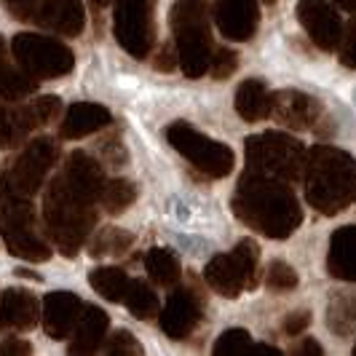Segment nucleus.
<instances>
[{
    "instance_id": "17",
    "label": "nucleus",
    "mask_w": 356,
    "mask_h": 356,
    "mask_svg": "<svg viewBox=\"0 0 356 356\" xmlns=\"http://www.w3.org/2000/svg\"><path fill=\"white\" fill-rule=\"evenodd\" d=\"M62 177L70 182L72 188L81 193L83 198H89L91 204H97V201H102V193H105V172H102V166L97 163V161L86 156V153H81V150H75L70 159H67V166L62 169Z\"/></svg>"
},
{
    "instance_id": "42",
    "label": "nucleus",
    "mask_w": 356,
    "mask_h": 356,
    "mask_svg": "<svg viewBox=\"0 0 356 356\" xmlns=\"http://www.w3.org/2000/svg\"><path fill=\"white\" fill-rule=\"evenodd\" d=\"M292 354H298V356H308V354L321 356L324 351H321V346H319V343H316L314 338H305L303 343H298V346L292 348Z\"/></svg>"
},
{
    "instance_id": "11",
    "label": "nucleus",
    "mask_w": 356,
    "mask_h": 356,
    "mask_svg": "<svg viewBox=\"0 0 356 356\" xmlns=\"http://www.w3.org/2000/svg\"><path fill=\"white\" fill-rule=\"evenodd\" d=\"M298 19H300L308 38L319 46L321 51L340 49L343 22H340L338 11L327 0H300L298 3Z\"/></svg>"
},
{
    "instance_id": "3",
    "label": "nucleus",
    "mask_w": 356,
    "mask_h": 356,
    "mask_svg": "<svg viewBox=\"0 0 356 356\" xmlns=\"http://www.w3.org/2000/svg\"><path fill=\"white\" fill-rule=\"evenodd\" d=\"M43 220L54 247L65 257H75L97 222V212L89 198H83L62 175H56L43 198Z\"/></svg>"
},
{
    "instance_id": "24",
    "label": "nucleus",
    "mask_w": 356,
    "mask_h": 356,
    "mask_svg": "<svg viewBox=\"0 0 356 356\" xmlns=\"http://www.w3.org/2000/svg\"><path fill=\"white\" fill-rule=\"evenodd\" d=\"M236 113L247 121V124H257L270 115V94H268L266 83L250 78L244 81L238 91H236Z\"/></svg>"
},
{
    "instance_id": "47",
    "label": "nucleus",
    "mask_w": 356,
    "mask_h": 356,
    "mask_svg": "<svg viewBox=\"0 0 356 356\" xmlns=\"http://www.w3.org/2000/svg\"><path fill=\"white\" fill-rule=\"evenodd\" d=\"M354 354H356V346H354Z\"/></svg>"
},
{
    "instance_id": "39",
    "label": "nucleus",
    "mask_w": 356,
    "mask_h": 356,
    "mask_svg": "<svg viewBox=\"0 0 356 356\" xmlns=\"http://www.w3.org/2000/svg\"><path fill=\"white\" fill-rule=\"evenodd\" d=\"M156 70H175L179 65V54H177V43H166V46H161V51L156 54Z\"/></svg>"
},
{
    "instance_id": "34",
    "label": "nucleus",
    "mask_w": 356,
    "mask_h": 356,
    "mask_svg": "<svg viewBox=\"0 0 356 356\" xmlns=\"http://www.w3.org/2000/svg\"><path fill=\"white\" fill-rule=\"evenodd\" d=\"M107 354H126V356H134V354H143V346L137 343V338L131 335V332H126V330H115L110 340H107L105 346Z\"/></svg>"
},
{
    "instance_id": "35",
    "label": "nucleus",
    "mask_w": 356,
    "mask_h": 356,
    "mask_svg": "<svg viewBox=\"0 0 356 356\" xmlns=\"http://www.w3.org/2000/svg\"><path fill=\"white\" fill-rule=\"evenodd\" d=\"M236 67H238V56H236V51H231V49H217V51L212 54V65H209V70H212V75L217 78V81L231 78L233 72H236Z\"/></svg>"
},
{
    "instance_id": "22",
    "label": "nucleus",
    "mask_w": 356,
    "mask_h": 356,
    "mask_svg": "<svg viewBox=\"0 0 356 356\" xmlns=\"http://www.w3.org/2000/svg\"><path fill=\"white\" fill-rule=\"evenodd\" d=\"M38 126L43 124L38 118L33 102L24 107H0V150L19 147Z\"/></svg>"
},
{
    "instance_id": "44",
    "label": "nucleus",
    "mask_w": 356,
    "mask_h": 356,
    "mask_svg": "<svg viewBox=\"0 0 356 356\" xmlns=\"http://www.w3.org/2000/svg\"><path fill=\"white\" fill-rule=\"evenodd\" d=\"M91 3H94V6H110L113 0H91Z\"/></svg>"
},
{
    "instance_id": "28",
    "label": "nucleus",
    "mask_w": 356,
    "mask_h": 356,
    "mask_svg": "<svg viewBox=\"0 0 356 356\" xmlns=\"http://www.w3.org/2000/svg\"><path fill=\"white\" fill-rule=\"evenodd\" d=\"M124 303L131 316H137V319L143 321L156 319V314H159V298H156V292L145 284V282H131L129 284Z\"/></svg>"
},
{
    "instance_id": "13",
    "label": "nucleus",
    "mask_w": 356,
    "mask_h": 356,
    "mask_svg": "<svg viewBox=\"0 0 356 356\" xmlns=\"http://www.w3.org/2000/svg\"><path fill=\"white\" fill-rule=\"evenodd\" d=\"M270 118L289 129H311L321 118V102L295 89L276 91L270 94Z\"/></svg>"
},
{
    "instance_id": "19",
    "label": "nucleus",
    "mask_w": 356,
    "mask_h": 356,
    "mask_svg": "<svg viewBox=\"0 0 356 356\" xmlns=\"http://www.w3.org/2000/svg\"><path fill=\"white\" fill-rule=\"evenodd\" d=\"M113 121L110 110L105 105H97V102H75L67 107L62 126H59V134L62 140H81V137H89L91 131H99Z\"/></svg>"
},
{
    "instance_id": "37",
    "label": "nucleus",
    "mask_w": 356,
    "mask_h": 356,
    "mask_svg": "<svg viewBox=\"0 0 356 356\" xmlns=\"http://www.w3.org/2000/svg\"><path fill=\"white\" fill-rule=\"evenodd\" d=\"M33 107H35L40 124H51L54 118L59 115V110H62V102H59V97H40V99L33 102Z\"/></svg>"
},
{
    "instance_id": "4",
    "label": "nucleus",
    "mask_w": 356,
    "mask_h": 356,
    "mask_svg": "<svg viewBox=\"0 0 356 356\" xmlns=\"http://www.w3.org/2000/svg\"><path fill=\"white\" fill-rule=\"evenodd\" d=\"M169 24L175 33L179 67L188 78H201L212 65V35L209 11L204 0H177L169 11Z\"/></svg>"
},
{
    "instance_id": "43",
    "label": "nucleus",
    "mask_w": 356,
    "mask_h": 356,
    "mask_svg": "<svg viewBox=\"0 0 356 356\" xmlns=\"http://www.w3.org/2000/svg\"><path fill=\"white\" fill-rule=\"evenodd\" d=\"M340 8H346V11H351V14H356V0H335Z\"/></svg>"
},
{
    "instance_id": "12",
    "label": "nucleus",
    "mask_w": 356,
    "mask_h": 356,
    "mask_svg": "<svg viewBox=\"0 0 356 356\" xmlns=\"http://www.w3.org/2000/svg\"><path fill=\"white\" fill-rule=\"evenodd\" d=\"M214 24L228 40H250L260 24L257 0H212Z\"/></svg>"
},
{
    "instance_id": "38",
    "label": "nucleus",
    "mask_w": 356,
    "mask_h": 356,
    "mask_svg": "<svg viewBox=\"0 0 356 356\" xmlns=\"http://www.w3.org/2000/svg\"><path fill=\"white\" fill-rule=\"evenodd\" d=\"M6 11L11 14L19 22H27V19L38 17V8H35V0H3Z\"/></svg>"
},
{
    "instance_id": "27",
    "label": "nucleus",
    "mask_w": 356,
    "mask_h": 356,
    "mask_svg": "<svg viewBox=\"0 0 356 356\" xmlns=\"http://www.w3.org/2000/svg\"><path fill=\"white\" fill-rule=\"evenodd\" d=\"M38 89L35 78L24 70H14L11 65H6L0 59V99L6 102H17L24 99L27 94H33Z\"/></svg>"
},
{
    "instance_id": "8",
    "label": "nucleus",
    "mask_w": 356,
    "mask_h": 356,
    "mask_svg": "<svg viewBox=\"0 0 356 356\" xmlns=\"http://www.w3.org/2000/svg\"><path fill=\"white\" fill-rule=\"evenodd\" d=\"M166 140L177 150L182 159H188L198 172H204L207 177H228L236 166V156L228 145L217 143L212 137L196 131L191 124L177 121L166 129Z\"/></svg>"
},
{
    "instance_id": "15",
    "label": "nucleus",
    "mask_w": 356,
    "mask_h": 356,
    "mask_svg": "<svg viewBox=\"0 0 356 356\" xmlns=\"http://www.w3.org/2000/svg\"><path fill=\"white\" fill-rule=\"evenodd\" d=\"M83 314V303L75 292L56 289L46 295L43 300V330L51 340L70 338V332L78 327V319Z\"/></svg>"
},
{
    "instance_id": "16",
    "label": "nucleus",
    "mask_w": 356,
    "mask_h": 356,
    "mask_svg": "<svg viewBox=\"0 0 356 356\" xmlns=\"http://www.w3.org/2000/svg\"><path fill=\"white\" fill-rule=\"evenodd\" d=\"M40 319V305L35 295L27 289H6L0 292V332L11 330V332H24L33 330Z\"/></svg>"
},
{
    "instance_id": "21",
    "label": "nucleus",
    "mask_w": 356,
    "mask_h": 356,
    "mask_svg": "<svg viewBox=\"0 0 356 356\" xmlns=\"http://www.w3.org/2000/svg\"><path fill=\"white\" fill-rule=\"evenodd\" d=\"M107 327H110V319L107 314L99 308V305H83V314L78 319V327H75V338L70 343V354H94L99 351L102 340L107 335Z\"/></svg>"
},
{
    "instance_id": "41",
    "label": "nucleus",
    "mask_w": 356,
    "mask_h": 356,
    "mask_svg": "<svg viewBox=\"0 0 356 356\" xmlns=\"http://www.w3.org/2000/svg\"><path fill=\"white\" fill-rule=\"evenodd\" d=\"M33 354V346L22 338H6L0 340V356H27Z\"/></svg>"
},
{
    "instance_id": "33",
    "label": "nucleus",
    "mask_w": 356,
    "mask_h": 356,
    "mask_svg": "<svg viewBox=\"0 0 356 356\" xmlns=\"http://www.w3.org/2000/svg\"><path fill=\"white\" fill-rule=\"evenodd\" d=\"M252 348V338L247 330H228V332H222L217 343H214V354H241V351H247Z\"/></svg>"
},
{
    "instance_id": "7",
    "label": "nucleus",
    "mask_w": 356,
    "mask_h": 356,
    "mask_svg": "<svg viewBox=\"0 0 356 356\" xmlns=\"http://www.w3.org/2000/svg\"><path fill=\"white\" fill-rule=\"evenodd\" d=\"M260 250L252 238H241L228 254H214L204 268V279L222 298H238L244 289L257 284Z\"/></svg>"
},
{
    "instance_id": "46",
    "label": "nucleus",
    "mask_w": 356,
    "mask_h": 356,
    "mask_svg": "<svg viewBox=\"0 0 356 356\" xmlns=\"http://www.w3.org/2000/svg\"><path fill=\"white\" fill-rule=\"evenodd\" d=\"M263 3H268V6H273V3H276V0H263Z\"/></svg>"
},
{
    "instance_id": "26",
    "label": "nucleus",
    "mask_w": 356,
    "mask_h": 356,
    "mask_svg": "<svg viewBox=\"0 0 356 356\" xmlns=\"http://www.w3.org/2000/svg\"><path fill=\"white\" fill-rule=\"evenodd\" d=\"M145 270L147 276L161 286H175L179 282V260L172 250H163V247H156L145 254Z\"/></svg>"
},
{
    "instance_id": "2",
    "label": "nucleus",
    "mask_w": 356,
    "mask_h": 356,
    "mask_svg": "<svg viewBox=\"0 0 356 356\" xmlns=\"http://www.w3.org/2000/svg\"><path fill=\"white\" fill-rule=\"evenodd\" d=\"M305 198L321 214H338L356 201V159L351 153L321 145L308 150Z\"/></svg>"
},
{
    "instance_id": "29",
    "label": "nucleus",
    "mask_w": 356,
    "mask_h": 356,
    "mask_svg": "<svg viewBox=\"0 0 356 356\" xmlns=\"http://www.w3.org/2000/svg\"><path fill=\"white\" fill-rule=\"evenodd\" d=\"M356 324V298L351 295H335L327 308V327L338 335H348Z\"/></svg>"
},
{
    "instance_id": "10",
    "label": "nucleus",
    "mask_w": 356,
    "mask_h": 356,
    "mask_svg": "<svg viewBox=\"0 0 356 356\" xmlns=\"http://www.w3.org/2000/svg\"><path fill=\"white\" fill-rule=\"evenodd\" d=\"M153 11H156V0H118L115 3V17H113L115 40L134 59H145L153 51V43H156Z\"/></svg>"
},
{
    "instance_id": "5",
    "label": "nucleus",
    "mask_w": 356,
    "mask_h": 356,
    "mask_svg": "<svg viewBox=\"0 0 356 356\" xmlns=\"http://www.w3.org/2000/svg\"><path fill=\"white\" fill-rule=\"evenodd\" d=\"M244 156H247V172L282 179V182L303 179L305 163H308L305 145L284 131H263V134L247 137Z\"/></svg>"
},
{
    "instance_id": "18",
    "label": "nucleus",
    "mask_w": 356,
    "mask_h": 356,
    "mask_svg": "<svg viewBox=\"0 0 356 356\" xmlns=\"http://www.w3.org/2000/svg\"><path fill=\"white\" fill-rule=\"evenodd\" d=\"M38 22L59 35H81L86 24L83 0H43L38 8Z\"/></svg>"
},
{
    "instance_id": "1",
    "label": "nucleus",
    "mask_w": 356,
    "mask_h": 356,
    "mask_svg": "<svg viewBox=\"0 0 356 356\" xmlns=\"http://www.w3.org/2000/svg\"><path fill=\"white\" fill-rule=\"evenodd\" d=\"M233 212L247 228L263 233L268 238H286L303 222L300 204L289 191V185L254 172H244V177L238 179Z\"/></svg>"
},
{
    "instance_id": "31",
    "label": "nucleus",
    "mask_w": 356,
    "mask_h": 356,
    "mask_svg": "<svg viewBox=\"0 0 356 356\" xmlns=\"http://www.w3.org/2000/svg\"><path fill=\"white\" fill-rule=\"evenodd\" d=\"M134 198H137V188H134V182L118 177V179H110V182L105 185L102 204H105V209L110 214H121L124 209H129V207L134 204Z\"/></svg>"
},
{
    "instance_id": "6",
    "label": "nucleus",
    "mask_w": 356,
    "mask_h": 356,
    "mask_svg": "<svg viewBox=\"0 0 356 356\" xmlns=\"http://www.w3.org/2000/svg\"><path fill=\"white\" fill-rule=\"evenodd\" d=\"M59 156L51 137H35L17 156V161L0 172V198H33L43 188L46 175Z\"/></svg>"
},
{
    "instance_id": "40",
    "label": "nucleus",
    "mask_w": 356,
    "mask_h": 356,
    "mask_svg": "<svg viewBox=\"0 0 356 356\" xmlns=\"http://www.w3.org/2000/svg\"><path fill=\"white\" fill-rule=\"evenodd\" d=\"M311 324V311H292L284 319V332L286 335H300Z\"/></svg>"
},
{
    "instance_id": "23",
    "label": "nucleus",
    "mask_w": 356,
    "mask_h": 356,
    "mask_svg": "<svg viewBox=\"0 0 356 356\" xmlns=\"http://www.w3.org/2000/svg\"><path fill=\"white\" fill-rule=\"evenodd\" d=\"M6 238V250L11 252L14 257H22L27 263H46L51 257V247L49 241H43L33 225H22V228H11V231H3Z\"/></svg>"
},
{
    "instance_id": "36",
    "label": "nucleus",
    "mask_w": 356,
    "mask_h": 356,
    "mask_svg": "<svg viewBox=\"0 0 356 356\" xmlns=\"http://www.w3.org/2000/svg\"><path fill=\"white\" fill-rule=\"evenodd\" d=\"M340 62H343V67L356 70V19L348 22V27L343 33V40H340Z\"/></svg>"
},
{
    "instance_id": "32",
    "label": "nucleus",
    "mask_w": 356,
    "mask_h": 356,
    "mask_svg": "<svg viewBox=\"0 0 356 356\" xmlns=\"http://www.w3.org/2000/svg\"><path fill=\"white\" fill-rule=\"evenodd\" d=\"M266 284L273 292H289L298 286V270L282 260H273L266 270Z\"/></svg>"
},
{
    "instance_id": "14",
    "label": "nucleus",
    "mask_w": 356,
    "mask_h": 356,
    "mask_svg": "<svg viewBox=\"0 0 356 356\" xmlns=\"http://www.w3.org/2000/svg\"><path fill=\"white\" fill-rule=\"evenodd\" d=\"M198 319H201V303H198V298L191 289L179 286V289H175L169 295V300H166L163 311H161V330H163L166 338L185 340L196 330Z\"/></svg>"
},
{
    "instance_id": "9",
    "label": "nucleus",
    "mask_w": 356,
    "mask_h": 356,
    "mask_svg": "<svg viewBox=\"0 0 356 356\" xmlns=\"http://www.w3.org/2000/svg\"><path fill=\"white\" fill-rule=\"evenodd\" d=\"M11 54L19 62V67L30 72L35 81L62 78L75 67V54L65 43L38 33H19L11 40Z\"/></svg>"
},
{
    "instance_id": "20",
    "label": "nucleus",
    "mask_w": 356,
    "mask_h": 356,
    "mask_svg": "<svg viewBox=\"0 0 356 356\" xmlns=\"http://www.w3.org/2000/svg\"><path fill=\"white\" fill-rule=\"evenodd\" d=\"M327 270L340 282H356V225H343L332 233Z\"/></svg>"
},
{
    "instance_id": "45",
    "label": "nucleus",
    "mask_w": 356,
    "mask_h": 356,
    "mask_svg": "<svg viewBox=\"0 0 356 356\" xmlns=\"http://www.w3.org/2000/svg\"><path fill=\"white\" fill-rule=\"evenodd\" d=\"M3 51H6V40L0 38V59H3Z\"/></svg>"
},
{
    "instance_id": "25",
    "label": "nucleus",
    "mask_w": 356,
    "mask_h": 356,
    "mask_svg": "<svg viewBox=\"0 0 356 356\" xmlns=\"http://www.w3.org/2000/svg\"><path fill=\"white\" fill-rule=\"evenodd\" d=\"M89 284L94 286L97 295H102L110 303H124L131 279L126 276V270H121V268L102 266V268H94L89 273Z\"/></svg>"
},
{
    "instance_id": "30",
    "label": "nucleus",
    "mask_w": 356,
    "mask_h": 356,
    "mask_svg": "<svg viewBox=\"0 0 356 356\" xmlns=\"http://www.w3.org/2000/svg\"><path fill=\"white\" fill-rule=\"evenodd\" d=\"M134 244V236L124 228H105L99 231L89 244L91 257H105V254H124Z\"/></svg>"
}]
</instances>
